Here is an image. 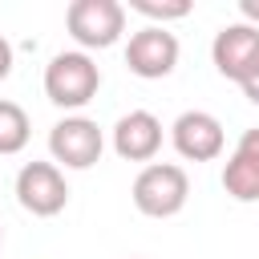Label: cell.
<instances>
[{
    "label": "cell",
    "instance_id": "cell-1",
    "mask_svg": "<svg viewBox=\"0 0 259 259\" xmlns=\"http://www.w3.org/2000/svg\"><path fill=\"white\" fill-rule=\"evenodd\" d=\"M101 69L89 53H57L45 69V97L61 109H81L97 97Z\"/></svg>",
    "mask_w": 259,
    "mask_h": 259
},
{
    "label": "cell",
    "instance_id": "cell-2",
    "mask_svg": "<svg viewBox=\"0 0 259 259\" xmlns=\"http://www.w3.org/2000/svg\"><path fill=\"white\" fill-rule=\"evenodd\" d=\"M186 198H190V178L174 162H150L134 178V206L146 219H170L186 206Z\"/></svg>",
    "mask_w": 259,
    "mask_h": 259
},
{
    "label": "cell",
    "instance_id": "cell-3",
    "mask_svg": "<svg viewBox=\"0 0 259 259\" xmlns=\"http://www.w3.org/2000/svg\"><path fill=\"white\" fill-rule=\"evenodd\" d=\"M65 28L81 49H109L125 32V8L117 0H73Z\"/></svg>",
    "mask_w": 259,
    "mask_h": 259
},
{
    "label": "cell",
    "instance_id": "cell-4",
    "mask_svg": "<svg viewBox=\"0 0 259 259\" xmlns=\"http://www.w3.org/2000/svg\"><path fill=\"white\" fill-rule=\"evenodd\" d=\"M16 202L36 214V219H53L65 210L69 202V186L57 162H24L16 174Z\"/></svg>",
    "mask_w": 259,
    "mask_h": 259
},
{
    "label": "cell",
    "instance_id": "cell-5",
    "mask_svg": "<svg viewBox=\"0 0 259 259\" xmlns=\"http://www.w3.org/2000/svg\"><path fill=\"white\" fill-rule=\"evenodd\" d=\"M105 150V138H101V125L93 117H61L53 130H49V154L53 162L69 166V170H89Z\"/></svg>",
    "mask_w": 259,
    "mask_h": 259
},
{
    "label": "cell",
    "instance_id": "cell-6",
    "mask_svg": "<svg viewBox=\"0 0 259 259\" xmlns=\"http://www.w3.org/2000/svg\"><path fill=\"white\" fill-rule=\"evenodd\" d=\"M125 65H130V73H138L146 81H158V77L174 73V65H178V36L170 28H162V24L138 28L130 36V45H125Z\"/></svg>",
    "mask_w": 259,
    "mask_h": 259
},
{
    "label": "cell",
    "instance_id": "cell-7",
    "mask_svg": "<svg viewBox=\"0 0 259 259\" xmlns=\"http://www.w3.org/2000/svg\"><path fill=\"white\" fill-rule=\"evenodd\" d=\"M170 142L186 162H214L227 146L223 138V121L206 109H186L178 113V121L170 125Z\"/></svg>",
    "mask_w": 259,
    "mask_h": 259
},
{
    "label": "cell",
    "instance_id": "cell-8",
    "mask_svg": "<svg viewBox=\"0 0 259 259\" xmlns=\"http://www.w3.org/2000/svg\"><path fill=\"white\" fill-rule=\"evenodd\" d=\"M210 57H214V69L243 85L255 69H259V28L251 24H227L214 32V45H210Z\"/></svg>",
    "mask_w": 259,
    "mask_h": 259
},
{
    "label": "cell",
    "instance_id": "cell-9",
    "mask_svg": "<svg viewBox=\"0 0 259 259\" xmlns=\"http://www.w3.org/2000/svg\"><path fill=\"white\" fill-rule=\"evenodd\" d=\"M113 150L125 162H150L162 150V121L150 109H130L113 125Z\"/></svg>",
    "mask_w": 259,
    "mask_h": 259
},
{
    "label": "cell",
    "instance_id": "cell-10",
    "mask_svg": "<svg viewBox=\"0 0 259 259\" xmlns=\"http://www.w3.org/2000/svg\"><path fill=\"white\" fill-rule=\"evenodd\" d=\"M223 190L235 202H259V130H247L223 166Z\"/></svg>",
    "mask_w": 259,
    "mask_h": 259
},
{
    "label": "cell",
    "instance_id": "cell-11",
    "mask_svg": "<svg viewBox=\"0 0 259 259\" xmlns=\"http://www.w3.org/2000/svg\"><path fill=\"white\" fill-rule=\"evenodd\" d=\"M32 138V125H28V113L16 105V101H4L0 97V154H20Z\"/></svg>",
    "mask_w": 259,
    "mask_h": 259
},
{
    "label": "cell",
    "instance_id": "cell-12",
    "mask_svg": "<svg viewBox=\"0 0 259 259\" xmlns=\"http://www.w3.org/2000/svg\"><path fill=\"white\" fill-rule=\"evenodd\" d=\"M130 8L142 12L146 20H162V28H166V20L190 16V0H130Z\"/></svg>",
    "mask_w": 259,
    "mask_h": 259
},
{
    "label": "cell",
    "instance_id": "cell-13",
    "mask_svg": "<svg viewBox=\"0 0 259 259\" xmlns=\"http://www.w3.org/2000/svg\"><path fill=\"white\" fill-rule=\"evenodd\" d=\"M8 73H12V45L0 36V81H4Z\"/></svg>",
    "mask_w": 259,
    "mask_h": 259
},
{
    "label": "cell",
    "instance_id": "cell-14",
    "mask_svg": "<svg viewBox=\"0 0 259 259\" xmlns=\"http://www.w3.org/2000/svg\"><path fill=\"white\" fill-rule=\"evenodd\" d=\"M239 89L247 93V101H255V105H259V69H255V73H251V77H247Z\"/></svg>",
    "mask_w": 259,
    "mask_h": 259
},
{
    "label": "cell",
    "instance_id": "cell-15",
    "mask_svg": "<svg viewBox=\"0 0 259 259\" xmlns=\"http://www.w3.org/2000/svg\"><path fill=\"white\" fill-rule=\"evenodd\" d=\"M239 12H243V16L251 20V28L259 24V0H239Z\"/></svg>",
    "mask_w": 259,
    "mask_h": 259
}]
</instances>
